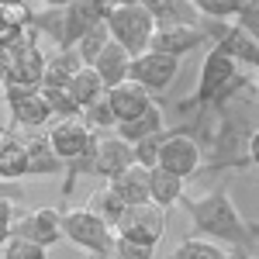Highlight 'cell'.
I'll return each mask as SVG.
<instances>
[{
  "label": "cell",
  "instance_id": "cell-40",
  "mask_svg": "<svg viewBox=\"0 0 259 259\" xmlns=\"http://www.w3.org/2000/svg\"><path fill=\"white\" fill-rule=\"evenodd\" d=\"M256 94H259V73H256Z\"/></svg>",
  "mask_w": 259,
  "mask_h": 259
},
{
  "label": "cell",
  "instance_id": "cell-15",
  "mask_svg": "<svg viewBox=\"0 0 259 259\" xmlns=\"http://www.w3.org/2000/svg\"><path fill=\"white\" fill-rule=\"evenodd\" d=\"M200 45H207L204 28H159L152 38V52H166L173 59H183L187 52H194Z\"/></svg>",
  "mask_w": 259,
  "mask_h": 259
},
{
  "label": "cell",
  "instance_id": "cell-5",
  "mask_svg": "<svg viewBox=\"0 0 259 259\" xmlns=\"http://www.w3.org/2000/svg\"><path fill=\"white\" fill-rule=\"evenodd\" d=\"M62 232H66V239L73 242L76 249L90 252V256H111L114 252V242H118L114 225H107L90 207L62 211Z\"/></svg>",
  "mask_w": 259,
  "mask_h": 259
},
{
  "label": "cell",
  "instance_id": "cell-30",
  "mask_svg": "<svg viewBox=\"0 0 259 259\" xmlns=\"http://www.w3.org/2000/svg\"><path fill=\"white\" fill-rule=\"evenodd\" d=\"M166 135H169V128H166L162 135H152V139L132 145V149H135V166H142V169H156V166H159V152H162Z\"/></svg>",
  "mask_w": 259,
  "mask_h": 259
},
{
  "label": "cell",
  "instance_id": "cell-36",
  "mask_svg": "<svg viewBox=\"0 0 259 259\" xmlns=\"http://www.w3.org/2000/svg\"><path fill=\"white\" fill-rule=\"evenodd\" d=\"M249 162L259 169V128L252 132V139H249Z\"/></svg>",
  "mask_w": 259,
  "mask_h": 259
},
{
  "label": "cell",
  "instance_id": "cell-38",
  "mask_svg": "<svg viewBox=\"0 0 259 259\" xmlns=\"http://www.w3.org/2000/svg\"><path fill=\"white\" fill-rule=\"evenodd\" d=\"M7 139H11V132H7V128L0 124V152H4V145H7Z\"/></svg>",
  "mask_w": 259,
  "mask_h": 259
},
{
  "label": "cell",
  "instance_id": "cell-21",
  "mask_svg": "<svg viewBox=\"0 0 259 259\" xmlns=\"http://www.w3.org/2000/svg\"><path fill=\"white\" fill-rule=\"evenodd\" d=\"M149 197H152V204L156 207H173V204H180L183 200V180L173 177V173H166V169H149Z\"/></svg>",
  "mask_w": 259,
  "mask_h": 259
},
{
  "label": "cell",
  "instance_id": "cell-1",
  "mask_svg": "<svg viewBox=\"0 0 259 259\" xmlns=\"http://www.w3.org/2000/svg\"><path fill=\"white\" fill-rule=\"evenodd\" d=\"M183 207H187V214H190V225H194V235L190 239H204L207 242H228V249H235V245H245V249H252L256 242L249 235V225L242 221L239 207L232 204L228 197V190L218 187V190H211L207 197H183L180 200Z\"/></svg>",
  "mask_w": 259,
  "mask_h": 259
},
{
  "label": "cell",
  "instance_id": "cell-39",
  "mask_svg": "<svg viewBox=\"0 0 259 259\" xmlns=\"http://www.w3.org/2000/svg\"><path fill=\"white\" fill-rule=\"evenodd\" d=\"M90 259H118V256H114V252H111V256H90Z\"/></svg>",
  "mask_w": 259,
  "mask_h": 259
},
{
  "label": "cell",
  "instance_id": "cell-3",
  "mask_svg": "<svg viewBox=\"0 0 259 259\" xmlns=\"http://www.w3.org/2000/svg\"><path fill=\"white\" fill-rule=\"evenodd\" d=\"M107 31H111V41H118L132 59H139L152 49L159 24L149 14V4H114L107 18Z\"/></svg>",
  "mask_w": 259,
  "mask_h": 259
},
{
  "label": "cell",
  "instance_id": "cell-25",
  "mask_svg": "<svg viewBox=\"0 0 259 259\" xmlns=\"http://www.w3.org/2000/svg\"><path fill=\"white\" fill-rule=\"evenodd\" d=\"M41 97L49 104V111H52V118L56 121H69V118H80V104L73 100L69 94V87H41Z\"/></svg>",
  "mask_w": 259,
  "mask_h": 259
},
{
  "label": "cell",
  "instance_id": "cell-26",
  "mask_svg": "<svg viewBox=\"0 0 259 259\" xmlns=\"http://www.w3.org/2000/svg\"><path fill=\"white\" fill-rule=\"evenodd\" d=\"M228 252L221 249L218 242H207V239H187L177 245V252L169 259H225Z\"/></svg>",
  "mask_w": 259,
  "mask_h": 259
},
{
  "label": "cell",
  "instance_id": "cell-35",
  "mask_svg": "<svg viewBox=\"0 0 259 259\" xmlns=\"http://www.w3.org/2000/svg\"><path fill=\"white\" fill-rule=\"evenodd\" d=\"M24 197V187H18V183H0V200H18Z\"/></svg>",
  "mask_w": 259,
  "mask_h": 259
},
{
  "label": "cell",
  "instance_id": "cell-19",
  "mask_svg": "<svg viewBox=\"0 0 259 259\" xmlns=\"http://www.w3.org/2000/svg\"><path fill=\"white\" fill-rule=\"evenodd\" d=\"M80 69H83V59L76 56V49H56L45 59V80H41V87H69Z\"/></svg>",
  "mask_w": 259,
  "mask_h": 259
},
{
  "label": "cell",
  "instance_id": "cell-22",
  "mask_svg": "<svg viewBox=\"0 0 259 259\" xmlns=\"http://www.w3.org/2000/svg\"><path fill=\"white\" fill-rule=\"evenodd\" d=\"M28 177V149L21 139H7L4 152H0V183H21Z\"/></svg>",
  "mask_w": 259,
  "mask_h": 259
},
{
  "label": "cell",
  "instance_id": "cell-6",
  "mask_svg": "<svg viewBox=\"0 0 259 259\" xmlns=\"http://www.w3.org/2000/svg\"><path fill=\"white\" fill-rule=\"evenodd\" d=\"M200 166H204V149H200V142L187 132V128H173L166 142H162V152H159V169L166 173H173L180 180H190L200 173Z\"/></svg>",
  "mask_w": 259,
  "mask_h": 259
},
{
  "label": "cell",
  "instance_id": "cell-17",
  "mask_svg": "<svg viewBox=\"0 0 259 259\" xmlns=\"http://www.w3.org/2000/svg\"><path fill=\"white\" fill-rule=\"evenodd\" d=\"M24 149H28V177H59L66 169V162L56 156L49 135H31L24 142Z\"/></svg>",
  "mask_w": 259,
  "mask_h": 259
},
{
  "label": "cell",
  "instance_id": "cell-11",
  "mask_svg": "<svg viewBox=\"0 0 259 259\" xmlns=\"http://www.w3.org/2000/svg\"><path fill=\"white\" fill-rule=\"evenodd\" d=\"M4 100H7L11 121L18 128H41L45 121L52 118L41 90H4Z\"/></svg>",
  "mask_w": 259,
  "mask_h": 259
},
{
  "label": "cell",
  "instance_id": "cell-16",
  "mask_svg": "<svg viewBox=\"0 0 259 259\" xmlns=\"http://www.w3.org/2000/svg\"><path fill=\"white\" fill-rule=\"evenodd\" d=\"M94 73L104 80V87H107V90H114L118 83L132 80V56L121 49L118 41H111V45L100 52V59L94 62Z\"/></svg>",
  "mask_w": 259,
  "mask_h": 259
},
{
  "label": "cell",
  "instance_id": "cell-18",
  "mask_svg": "<svg viewBox=\"0 0 259 259\" xmlns=\"http://www.w3.org/2000/svg\"><path fill=\"white\" fill-rule=\"evenodd\" d=\"M107 187H114V194H118L128 207H142V204H152L149 197V169H142V166H132V169H124L118 180H111Z\"/></svg>",
  "mask_w": 259,
  "mask_h": 259
},
{
  "label": "cell",
  "instance_id": "cell-28",
  "mask_svg": "<svg viewBox=\"0 0 259 259\" xmlns=\"http://www.w3.org/2000/svg\"><path fill=\"white\" fill-rule=\"evenodd\" d=\"M83 124H87L90 132H107V128H118V114H114L111 100L100 97L94 107H87V111H83Z\"/></svg>",
  "mask_w": 259,
  "mask_h": 259
},
{
  "label": "cell",
  "instance_id": "cell-24",
  "mask_svg": "<svg viewBox=\"0 0 259 259\" xmlns=\"http://www.w3.org/2000/svg\"><path fill=\"white\" fill-rule=\"evenodd\" d=\"M94 214H100V218L107 221V225H118L121 214L128 211V204L114 194V187H100L97 194H90V204H87Z\"/></svg>",
  "mask_w": 259,
  "mask_h": 259
},
{
  "label": "cell",
  "instance_id": "cell-7",
  "mask_svg": "<svg viewBox=\"0 0 259 259\" xmlns=\"http://www.w3.org/2000/svg\"><path fill=\"white\" fill-rule=\"evenodd\" d=\"M118 239L145 242V245H159V239L166 235V211L156 204H142V207H128L121 221L114 225Z\"/></svg>",
  "mask_w": 259,
  "mask_h": 259
},
{
  "label": "cell",
  "instance_id": "cell-32",
  "mask_svg": "<svg viewBox=\"0 0 259 259\" xmlns=\"http://www.w3.org/2000/svg\"><path fill=\"white\" fill-rule=\"evenodd\" d=\"M235 24L259 45V0H242V11L235 18Z\"/></svg>",
  "mask_w": 259,
  "mask_h": 259
},
{
  "label": "cell",
  "instance_id": "cell-27",
  "mask_svg": "<svg viewBox=\"0 0 259 259\" xmlns=\"http://www.w3.org/2000/svg\"><path fill=\"white\" fill-rule=\"evenodd\" d=\"M107 45H111V31H107V24H100V28H94V31L76 45V56L83 59V66H94Z\"/></svg>",
  "mask_w": 259,
  "mask_h": 259
},
{
  "label": "cell",
  "instance_id": "cell-13",
  "mask_svg": "<svg viewBox=\"0 0 259 259\" xmlns=\"http://www.w3.org/2000/svg\"><path fill=\"white\" fill-rule=\"evenodd\" d=\"M107 100H111V107H114V114H118V124H128V121L142 118V114L156 104L152 94L135 80H124V83H118L114 90H107Z\"/></svg>",
  "mask_w": 259,
  "mask_h": 259
},
{
  "label": "cell",
  "instance_id": "cell-31",
  "mask_svg": "<svg viewBox=\"0 0 259 259\" xmlns=\"http://www.w3.org/2000/svg\"><path fill=\"white\" fill-rule=\"evenodd\" d=\"M4 259H49V249H41L38 242H28V239H14L11 235V242L4 245V252H0Z\"/></svg>",
  "mask_w": 259,
  "mask_h": 259
},
{
  "label": "cell",
  "instance_id": "cell-34",
  "mask_svg": "<svg viewBox=\"0 0 259 259\" xmlns=\"http://www.w3.org/2000/svg\"><path fill=\"white\" fill-rule=\"evenodd\" d=\"M18 207H14V200H0V252H4V245L11 242L14 235V221H18Z\"/></svg>",
  "mask_w": 259,
  "mask_h": 259
},
{
  "label": "cell",
  "instance_id": "cell-12",
  "mask_svg": "<svg viewBox=\"0 0 259 259\" xmlns=\"http://www.w3.org/2000/svg\"><path fill=\"white\" fill-rule=\"evenodd\" d=\"M135 166V149L118 135H107L97 142V162H94V177H104L107 183L118 180L124 169Z\"/></svg>",
  "mask_w": 259,
  "mask_h": 259
},
{
  "label": "cell",
  "instance_id": "cell-14",
  "mask_svg": "<svg viewBox=\"0 0 259 259\" xmlns=\"http://www.w3.org/2000/svg\"><path fill=\"white\" fill-rule=\"evenodd\" d=\"M149 14L159 28H200L197 0H149Z\"/></svg>",
  "mask_w": 259,
  "mask_h": 259
},
{
  "label": "cell",
  "instance_id": "cell-29",
  "mask_svg": "<svg viewBox=\"0 0 259 259\" xmlns=\"http://www.w3.org/2000/svg\"><path fill=\"white\" fill-rule=\"evenodd\" d=\"M197 11L204 21L232 24V18H239V11H242V0H197Z\"/></svg>",
  "mask_w": 259,
  "mask_h": 259
},
{
  "label": "cell",
  "instance_id": "cell-33",
  "mask_svg": "<svg viewBox=\"0 0 259 259\" xmlns=\"http://www.w3.org/2000/svg\"><path fill=\"white\" fill-rule=\"evenodd\" d=\"M114 256H118V259H152V256H156V245L132 242V239H118V242H114Z\"/></svg>",
  "mask_w": 259,
  "mask_h": 259
},
{
  "label": "cell",
  "instance_id": "cell-37",
  "mask_svg": "<svg viewBox=\"0 0 259 259\" xmlns=\"http://www.w3.org/2000/svg\"><path fill=\"white\" fill-rule=\"evenodd\" d=\"M225 259H256L252 256V249H245V245H235V249H228V256Z\"/></svg>",
  "mask_w": 259,
  "mask_h": 259
},
{
  "label": "cell",
  "instance_id": "cell-10",
  "mask_svg": "<svg viewBox=\"0 0 259 259\" xmlns=\"http://www.w3.org/2000/svg\"><path fill=\"white\" fill-rule=\"evenodd\" d=\"M14 239H28V242H38L41 249H52L56 242L66 239V232H62V211L38 207V211L21 214L14 221Z\"/></svg>",
  "mask_w": 259,
  "mask_h": 259
},
{
  "label": "cell",
  "instance_id": "cell-20",
  "mask_svg": "<svg viewBox=\"0 0 259 259\" xmlns=\"http://www.w3.org/2000/svg\"><path fill=\"white\" fill-rule=\"evenodd\" d=\"M166 132V124H162V107L159 104H152L142 118L128 121V124H118V139H124L128 145H139V142L152 139V135H162Z\"/></svg>",
  "mask_w": 259,
  "mask_h": 259
},
{
  "label": "cell",
  "instance_id": "cell-8",
  "mask_svg": "<svg viewBox=\"0 0 259 259\" xmlns=\"http://www.w3.org/2000/svg\"><path fill=\"white\" fill-rule=\"evenodd\" d=\"M49 142H52V149H56V156L66 162V169L73 166V162H80L94 145H97V135L83 124V118H69V121H56L52 128H49Z\"/></svg>",
  "mask_w": 259,
  "mask_h": 259
},
{
  "label": "cell",
  "instance_id": "cell-4",
  "mask_svg": "<svg viewBox=\"0 0 259 259\" xmlns=\"http://www.w3.org/2000/svg\"><path fill=\"white\" fill-rule=\"evenodd\" d=\"M235 80H239V66L228 59L225 52L207 49V56H204V62H200V76H197L194 94L180 100V114H194V111L211 107V104H214Z\"/></svg>",
  "mask_w": 259,
  "mask_h": 259
},
{
  "label": "cell",
  "instance_id": "cell-9",
  "mask_svg": "<svg viewBox=\"0 0 259 259\" xmlns=\"http://www.w3.org/2000/svg\"><path fill=\"white\" fill-rule=\"evenodd\" d=\"M132 80L142 83L149 94H162L180 80V59L166 56V52H145L139 59H132Z\"/></svg>",
  "mask_w": 259,
  "mask_h": 259
},
{
  "label": "cell",
  "instance_id": "cell-2",
  "mask_svg": "<svg viewBox=\"0 0 259 259\" xmlns=\"http://www.w3.org/2000/svg\"><path fill=\"white\" fill-rule=\"evenodd\" d=\"M245 100H232L218 111L214 132H211V166L207 169H242L249 166V139L259 124L249 118Z\"/></svg>",
  "mask_w": 259,
  "mask_h": 259
},
{
  "label": "cell",
  "instance_id": "cell-23",
  "mask_svg": "<svg viewBox=\"0 0 259 259\" xmlns=\"http://www.w3.org/2000/svg\"><path fill=\"white\" fill-rule=\"evenodd\" d=\"M69 94L80 104V111H87V107H94L100 97H107V87H104V80L94 73V66H83L80 73L73 76V83H69Z\"/></svg>",
  "mask_w": 259,
  "mask_h": 259
}]
</instances>
